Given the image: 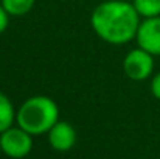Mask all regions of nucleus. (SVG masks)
I'll return each instance as SVG.
<instances>
[{"label":"nucleus","mask_w":160,"mask_h":159,"mask_svg":"<svg viewBox=\"0 0 160 159\" xmlns=\"http://www.w3.org/2000/svg\"><path fill=\"white\" fill-rule=\"evenodd\" d=\"M140 22V14L134 5L124 0L101 2L90 16L95 34L112 45H123L135 39Z\"/></svg>","instance_id":"nucleus-1"},{"label":"nucleus","mask_w":160,"mask_h":159,"mask_svg":"<svg viewBox=\"0 0 160 159\" xmlns=\"http://www.w3.org/2000/svg\"><path fill=\"white\" fill-rule=\"evenodd\" d=\"M56 122H59V108L47 95H33L17 109L16 123L31 136L47 134Z\"/></svg>","instance_id":"nucleus-2"},{"label":"nucleus","mask_w":160,"mask_h":159,"mask_svg":"<svg viewBox=\"0 0 160 159\" xmlns=\"http://www.w3.org/2000/svg\"><path fill=\"white\" fill-rule=\"evenodd\" d=\"M2 153L11 159H25L33 150V136L23 128L11 126L0 134Z\"/></svg>","instance_id":"nucleus-3"},{"label":"nucleus","mask_w":160,"mask_h":159,"mask_svg":"<svg viewBox=\"0 0 160 159\" xmlns=\"http://www.w3.org/2000/svg\"><path fill=\"white\" fill-rule=\"evenodd\" d=\"M154 70V55L143 49H134L123 59V72L128 78L134 81H145L152 75Z\"/></svg>","instance_id":"nucleus-4"},{"label":"nucleus","mask_w":160,"mask_h":159,"mask_svg":"<svg viewBox=\"0 0 160 159\" xmlns=\"http://www.w3.org/2000/svg\"><path fill=\"white\" fill-rule=\"evenodd\" d=\"M135 41L140 49L154 56H160V16L148 17L140 22Z\"/></svg>","instance_id":"nucleus-5"},{"label":"nucleus","mask_w":160,"mask_h":159,"mask_svg":"<svg viewBox=\"0 0 160 159\" xmlns=\"http://www.w3.org/2000/svg\"><path fill=\"white\" fill-rule=\"evenodd\" d=\"M47 136L50 147L56 151H68L76 144V130L68 122H56Z\"/></svg>","instance_id":"nucleus-6"},{"label":"nucleus","mask_w":160,"mask_h":159,"mask_svg":"<svg viewBox=\"0 0 160 159\" xmlns=\"http://www.w3.org/2000/svg\"><path fill=\"white\" fill-rule=\"evenodd\" d=\"M16 115L17 111L14 109V105L9 100V97L0 92V134L14 125Z\"/></svg>","instance_id":"nucleus-7"},{"label":"nucleus","mask_w":160,"mask_h":159,"mask_svg":"<svg viewBox=\"0 0 160 159\" xmlns=\"http://www.w3.org/2000/svg\"><path fill=\"white\" fill-rule=\"evenodd\" d=\"M0 3L3 5V8L9 16L22 17L33 9L36 0H0Z\"/></svg>","instance_id":"nucleus-8"},{"label":"nucleus","mask_w":160,"mask_h":159,"mask_svg":"<svg viewBox=\"0 0 160 159\" xmlns=\"http://www.w3.org/2000/svg\"><path fill=\"white\" fill-rule=\"evenodd\" d=\"M132 5L143 19L160 16V0H132Z\"/></svg>","instance_id":"nucleus-9"},{"label":"nucleus","mask_w":160,"mask_h":159,"mask_svg":"<svg viewBox=\"0 0 160 159\" xmlns=\"http://www.w3.org/2000/svg\"><path fill=\"white\" fill-rule=\"evenodd\" d=\"M9 14L6 13V9L3 8V5L0 3V34L8 28V24H9Z\"/></svg>","instance_id":"nucleus-10"},{"label":"nucleus","mask_w":160,"mask_h":159,"mask_svg":"<svg viewBox=\"0 0 160 159\" xmlns=\"http://www.w3.org/2000/svg\"><path fill=\"white\" fill-rule=\"evenodd\" d=\"M151 94L160 100V72L159 73H156L154 77H152V80H151Z\"/></svg>","instance_id":"nucleus-11"},{"label":"nucleus","mask_w":160,"mask_h":159,"mask_svg":"<svg viewBox=\"0 0 160 159\" xmlns=\"http://www.w3.org/2000/svg\"><path fill=\"white\" fill-rule=\"evenodd\" d=\"M0 153H2V147H0Z\"/></svg>","instance_id":"nucleus-12"}]
</instances>
